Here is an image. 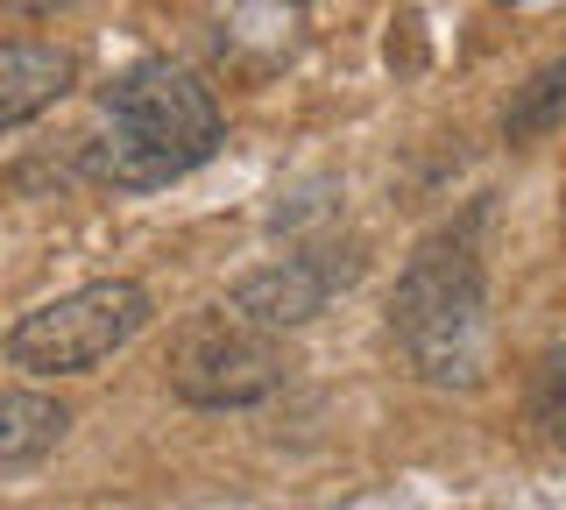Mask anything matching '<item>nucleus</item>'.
Instances as JSON below:
<instances>
[{
  "mask_svg": "<svg viewBox=\"0 0 566 510\" xmlns=\"http://www.w3.org/2000/svg\"><path fill=\"white\" fill-rule=\"evenodd\" d=\"M227 143L212 85L177 58H135L99 93V135L85 143V170L114 191H156L199 170Z\"/></svg>",
  "mask_w": 566,
  "mask_h": 510,
  "instance_id": "obj_1",
  "label": "nucleus"
},
{
  "mask_svg": "<svg viewBox=\"0 0 566 510\" xmlns=\"http://www.w3.org/2000/svg\"><path fill=\"white\" fill-rule=\"evenodd\" d=\"M389 333H397L418 383H439V391H474L482 383L489 277H482V249L468 241V227H447V235L411 249V262L397 270V291H389Z\"/></svg>",
  "mask_w": 566,
  "mask_h": 510,
  "instance_id": "obj_2",
  "label": "nucleus"
},
{
  "mask_svg": "<svg viewBox=\"0 0 566 510\" xmlns=\"http://www.w3.org/2000/svg\"><path fill=\"white\" fill-rule=\"evenodd\" d=\"M149 320H156V305L135 277H99V284H78V291L50 298V305L22 312L0 347L29 376H85L106 355H120Z\"/></svg>",
  "mask_w": 566,
  "mask_h": 510,
  "instance_id": "obj_3",
  "label": "nucleus"
},
{
  "mask_svg": "<svg viewBox=\"0 0 566 510\" xmlns=\"http://www.w3.org/2000/svg\"><path fill=\"white\" fill-rule=\"evenodd\" d=\"M283 376H291V355H283V333L248 326L241 312H206L177 333L170 355V391L199 412H248V404L276 397Z\"/></svg>",
  "mask_w": 566,
  "mask_h": 510,
  "instance_id": "obj_4",
  "label": "nucleus"
},
{
  "mask_svg": "<svg viewBox=\"0 0 566 510\" xmlns=\"http://www.w3.org/2000/svg\"><path fill=\"white\" fill-rule=\"evenodd\" d=\"M361 270H368L361 241H354V235L333 241L326 235V241H305V249L248 270L241 284L227 291V312H241L248 326H270V333H297V326H312L340 291L361 284Z\"/></svg>",
  "mask_w": 566,
  "mask_h": 510,
  "instance_id": "obj_5",
  "label": "nucleus"
},
{
  "mask_svg": "<svg viewBox=\"0 0 566 510\" xmlns=\"http://www.w3.org/2000/svg\"><path fill=\"white\" fill-rule=\"evenodd\" d=\"M78 79V58L57 43H0V135L50 114Z\"/></svg>",
  "mask_w": 566,
  "mask_h": 510,
  "instance_id": "obj_6",
  "label": "nucleus"
},
{
  "mask_svg": "<svg viewBox=\"0 0 566 510\" xmlns=\"http://www.w3.org/2000/svg\"><path fill=\"white\" fill-rule=\"evenodd\" d=\"M71 412L43 391H0V475H22L64 447Z\"/></svg>",
  "mask_w": 566,
  "mask_h": 510,
  "instance_id": "obj_7",
  "label": "nucleus"
},
{
  "mask_svg": "<svg viewBox=\"0 0 566 510\" xmlns=\"http://www.w3.org/2000/svg\"><path fill=\"white\" fill-rule=\"evenodd\" d=\"M559 121H566V58L545 64V72H531V79L517 85V100L503 107V135L524 149V143H545Z\"/></svg>",
  "mask_w": 566,
  "mask_h": 510,
  "instance_id": "obj_8",
  "label": "nucleus"
},
{
  "mask_svg": "<svg viewBox=\"0 0 566 510\" xmlns=\"http://www.w3.org/2000/svg\"><path fill=\"white\" fill-rule=\"evenodd\" d=\"M531 418H538V433L566 454V341L538 362V383H531Z\"/></svg>",
  "mask_w": 566,
  "mask_h": 510,
  "instance_id": "obj_9",
  "label": "nucleus"
},
{
  "mask_svg": "<svg viewBox=\"0 0 566 510\" xmlns=\"http://www.w3.org/2000/svg\"><path fill=\"white\" fill-rule=\"evenodd\" d=\"M0 8H14V14H57V8H71V0H0Z\"/></svg>",
  "mask_w": 566,
  "mask_h": 510,
  "instance_id": "obj_10",
  "label": "nucleus"
},
{
  "mask_svg": "<svg viewBox=\"0 0 566 510\" xmlns=\"http://www.w3.org/2000/svg\"><path fill=\"white\" fill-rule=\"evenodd\" d=\"M503 8H524V0H503Z\"/></svg>",
  "mask_w": 566,
  "mask_h": 510,
  "instance_id": "obj_11",
  "label": "nucleus"
}]
</instances>
